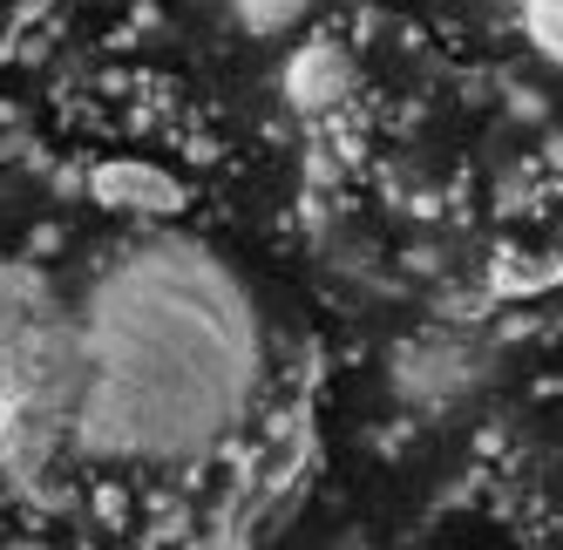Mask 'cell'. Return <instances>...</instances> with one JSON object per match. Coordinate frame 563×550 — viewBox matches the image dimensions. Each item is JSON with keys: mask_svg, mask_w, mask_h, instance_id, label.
Instances as JSON below:
<instances>
[{"mask_svg": "<svg viewBox=\"0 0 563 550\" xmlns=\"http://www.w3.org/2000/svg\"><path fill=\"white\" fill-rule=\"evenodd\" d=\"M278 89H286V102L299 116H319V109H340L353 96V55L333 42V34H312V42H299L286 55V68H278Z\"/></svg>", "mask_w": 563, "mask_h": 550, "instance_id": "4", "label": "cell"}, {"mask_svg": "<svg viewBox=\"0 0 563 550\" xmlns=\"http://www.w3.org/2000/svg\"><path fill=\"white\" fill-rule=\"evenodd\" d=\"M89 190H96L102 211H115V218H143V224L184 211V184H177L164 164H150V156H109V164H96Z\"/></svg>", "mask_w": 563, "mask_h": 550, "instance_id": "2", "label": "cell"}, {"mask_svg": "<svg viewBox=\"0 0 563 550\" xmlns=\"http://www.w3.org/2000/svg\"><path fill=\"white\" fill-rule=\"evenodd\" d=\"M42 361L27 387L68 449L115 469H184L245 421L265 327L224 258L143 231L75 279Z\"/></svg>", "mask_w": 563, "mask_h": 550, "instance_id": "1", "label": "cell"}, {"mask_svg": "<svg viewBox=\"0 0 563 550\" xmlns=\"http://www.w3.org/2000/svg\"><path fill=\"white\" fill-rule=\"evenodd\" d=\"M516 14H522V28H530L537 55L556 62V0H516Z\"/></svg>", "mask_w": 563, "mask_h": 550, "instance_id": "6", "label": "cell"}, {"mask_svg": "<svg viewBox=\"0 0 563 550\" xmlns=\"http://www.w3.org/2000/svg\"><path fill=\"white\" fill-rule=\"evenodd\" d=\"M468 381H475V353L462 340H415L394 361V395L415 408H449Z\"/></svg>", "mask_w": 563, "mask_h": 550, "instance_id": "3", "label": "cell"}, {"mask_svg": "<svg viewBox=\"0 0 563 550\" xmlns=\"http://www.w3.org/2000/svg\"><path fill=\"white\" fill-rule=\"evenodd\" d=\"M224 8H231V21L245 34H292L319 0H224Z\"/></svg>", "mask_w": 563, "mask_h": 550, "instance_id": "5", "label": "cell"}]
</instances>
